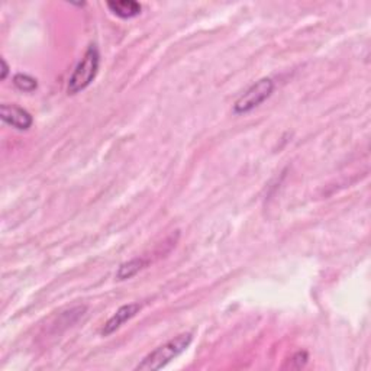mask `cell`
<instances>
[{
	"label": "cell",
	"mask_w": 371,
	"mask_h": 371,
	"mask_svg": "<svg viewBox=\"0 0 371 371\" xmlns=\"http://www.w3.org/2000/svg\"><path fill=\"white\" fill-rule=\"evenodd\" d=\"M191 341H193V335H191L190 332H184V334L174 337L173 339L160 345L158 348L151 351L147 357H144V360L135 367V370L138 371L161 370L163 367L171 363L176 357L186 351Z\"/></svg>",
	"instance_id": "obj_1"
},
{
	"label": "cell",
	"mask_w": 371,
	"mask_h": 371,
	"mask_svg": "<svg viewBox=\"0 0 371 371\" xmlns=\"http://www.w3.org/2000/svg\"><path fill=\"white\" fill-rule=\"evenodd\" d=\"M100 64V54L96 45H91L87 48L86 54L77 64V67L74 69L73 74L69 79L67 92L69 95H77L79 92L84 91L92 82L96 79Z\"/></svg>",
	"instance_id": "obj_2"
},
{
	"label": "cell",
	"mask_w": 371,
	"mask_h": 371,
	"mask_svg": "<svg viewBox=\"0 0 371 371\" xmlns=\"http://www.w3.org/2000/svg\"><path fill=\"white\" fill-rule=\"evenodd\" d=\"M274 92V82L268 77H264L254 83L248 91L242 95L234 105V112L237 115H246L255 108H259L263 101H265Z\"/></svg>",
	"instance_id": "obj_3"
},
{
	"label": "cell",
	"mask_w": 371,
	"mask_h": 371,
	"mask_svg": "<svg viewBox=\"0 0 371 371\" xmlns=\"http://www.w3.org/2000/svg\"><path fill=\"white\" fill-rule=\"evenodd\" d=\"M0 117L2 121L10 126L16 128L19 131H27L32 126L34 118L32 115L19 106L15 105H2L0 106Z\"/></svg>",
	"instance_id": "obj_4"
},
{
	"label": "cell",
	"mask_w": 371,
	"mask_h": 371,
	"mask_svg": "<svg viewBox=\"0 0 371 371\" xmlns=\"http://www.w3.org/2000/svg\"><path fill=\"white\" fill-rule=\"evenodd\" d=\"M139 311H141L139 303H130V304L122 306V308H119L117 312L113 313V316L105 324V326L101 328V335L108 337V335L113 334L115 331H118L125 322L132 319Z\"/></svg>",
	"instance_id": "obj_5"
},
{
	"label": "cell",
	"mask_w": 371,
	"mask_h": 371,
	"mask_svg": "<svg viewBox=\"0 0 371 371\" xmlns=\"http://www.w3.org/2000/svg\"><path fill=\"white\" fill-rule=\"evenodd\" d=\"M108 8L113 15L122 19L135 18L141 15V10H143V6L134 0H113V2H108Z\"/></svg>",
	"instance_id": "obj_6"
},
{
	"label": "cell",
	"mask_w": 371,
	"mask_h": 371,
	"mask_svg": "<svg viewBox=\"0 0 371 371\" xmlns=\"http://www.w3.org/2000/svg\"><path fill=\"white\" fill-rule=\"evenodd\" d=\"M145 265V261L143 259H134L128 263H123L117 272V278L118 280H128L138 274L141 270H143Z\"/></svg>",
	"instance_id": "obj_7"
},
{
	"label": "cell",
	"mask_w": 371,
	"mask_h": 371,
	"mask_svg": "<svg viewBox=\"0 0 371 371\" xmlns=\"http://www.w3.org/2000/svg\"><path fill=\"white\" fill-rule=\"evenodd\" d=\"M14 83H15V86L19 88V91H22V92H28V93L34 92L35 88L38 87L36 79L31 77L29 74H22V73H19V74L15 75V77H14Z\"/></svg>",
	"instance_id": "obj_8"
},
{
	"label": "cell",
	"mask_w": 371,
	"mask_h": 371,
	"mask_svg": "<svg viewBox=\"0 0 371 371\" xmlns=\"http://www.w3.org/2000/svg\"><path fill=\"white\" fill-rule=\"evenodd\" d=\"M8 73H9V66H8V62L5 61V58H2V75H0L2 80H5L8 77Z\"/></svg>",
	"instance_id": "obj_9"
}]
</instances>
